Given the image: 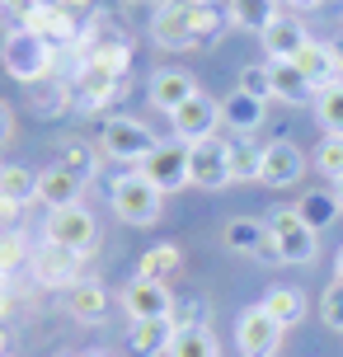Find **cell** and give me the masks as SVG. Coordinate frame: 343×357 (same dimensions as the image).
Listing matches in <instances>:
<instances>
[{
  "instance_id": "cell-1",
  "label": "cell",
  "mask_w": 343,
  "mask_h": 357,
  "mask_svg": "<svg viewBox=\"0 0 343 357\" xmlns=\"http://www.w3.org/2000/svg\"><path fill=\"white\" fill-rule=\"evenodd\" d=\"M52 43H43V38L33 33V29H10L5 33V43H0V61H5V71L15 75V80H24V85H38L43 75L52 71Z\"/></svg>"
},
{
  "instance_id": "cell-2",
  "label": "cell",
  "mask_w": 343,
  "mask_h": 357,
  "mask_svg": "<svg viewBox=\"0 0 343 357\" xmlns=\"http://www.w3.org/2000/svg\"><path fill=\"white\" fill-rule=\"evenodd\" d=\"M113 212H118V221H127V226H155L160 212H165V193L142 174V169H132V174L113 178Z\"/></svg>"
},
{
  "instance_id": "cell-3",
  "label": "cell",
  "mask_w": 343,
  "mask_h": 357,
  "mask_svg": "<svg viewBox=\"0 0 343 357\" xmlns=\"http://www.w3.org/2000/svg\"><path fill=\"white\" fill-rule=\"evenodd\" d=\"M155 146H160V137H155L142 118H109V123L99 127V155H109V160L137 165V160H146Z\"/></svg>"
},
{
  "instance_id": "cell-4",
  "label": "cell",
  "mask_w": 343,
  "mask_h": 357,
  "mask_svg": "<svg viewBox=\"0 0 343 357\" xmlns=\"http://www.w3.org/2000/svg\"><path fill=\"white\" fill-rule=\"evenodd\" d=\"M43 240L47 245H61V250H71V254H85L99 245V221H94L80 202L75 207H52L47 212V221H43Z\"/></svg>"
},
{
  "instance_id": "cell-5",
  "label": "cell",
  "mask_w": 343,
  "mask_h": 357,
  "mask_svg": "<svg viewBox=\"0 0 343 357\" xmlns=\"http://www.w3.org/2000/svg\"><path fill=\"white\" fill-rule=\"evenodd\" d=\"M268 231L277 240V259L282 264H315V254H320V240L315 235L320 231H310L296 207H277L268 216Z\"/></svg>"
},
{
  "instance_id": "cell-6",
  "label": "cell",
  "mask_w": 343,
  "mask_h": 357,
  "mask_svg": "<svg viewBox=\"0 0 343 357\" xmlns=\"http://www.w3.org/2000/svg\"><path fill=\"white\" fill-rule=\"evenodd\" d=\"M282 324L273 320L264 305H250L240 320H235V348L245 357H277V348H282Z\"/></svg>"
},
{
  "instance_id": "cell-7",
  "label": "cell",
  "mask_w": 343,
  "mask_h": 357,
  "mask_svg": "<svg viewBox=\"0 0 343 357\" xmlns=\"http://www.w3.org/2000/svg\"><path fill=\"white\" fill-rule=\"evenodd\" d=\"M188 183L193 188H207V193H217L231 178V160H226V142L221 137H207V142L188 146Z\"/></svg>"
},
{
  "instance_id": "cell-8",
  "label": "cell",
  "mask_w": 343,
  "mask_h": 357,
  "mask_svg": "<svg viewBox=\"0 0 343 357\" xmlns=\"http://www.w3.org/2000/svg\"><path fill=\"white\" fill-rule=\"evenodd\" d=\"M142 174L160 188V193H179L188 183V146L174 137V142H160L151 155L142 160Z\"/></svg>"
},
{
  "instance_id": "cell-9",
  "label": "cell",
  "mask_w": 343,
  "mask_h": 357,
  "mask_svg": "<svg viewBox=\"0 0 343 357\" xmlns=\"http://www.w3.org/2000/svg\"><path fill=\"white\" fill-rule=\"evenodd\" d=\"M118 301L132 320H169L174 315V291L165 282H151V278H132L118 291Z\"/></svg>"
},
{
  "instance_id": "cell-10",
  "label": "cell",
  "mask_w": 343,
  "mask_h": 357,
  "mask_svg": "<svg viewBox=\"0 0 343 357\" xmlns=\"http://www.w3.org/2000/svg\"><path fill=\"white\" fill-rule=\"evenodd\" d=\"M226 250L245 254V259H259V264H282L268 221H254V216H235V221H226Z\"/></svg>"
},
{
  "instance_id": "cell-11",
  "label": "cell",
  "mask_w": 343,
  "mask_h": 357,
  "mask_svg": "<svg viewBox=\"0 0 343 357\" xmlns=\"http://www.w3.org/2000/svg\"><path fill=\"white\" fill-rule=\"evenodd\" d=\"M169 123H174V137H179L183 146H198V142H207V137H217L221 104L212 99V94H193V99H188Z\"/></svg>"
},
{
  "instance_id": "cell-12",
  "label": "cell",
  "mask_w": 343,
  "mask_h": 357,
  "mask_svg": "<svg viewBox=\"0 0 343 357\" xmlns=\"http://www.w3.org/2000/svg\"><path fill=\"white\" fill-rule=\"evenodd\" d=\"M306 174V151L287 137H277V142L264 146V169H259V183H268V188H291V183H301Z\"/></svg>"
},
{
  "instance_id": "cell-13",
  "label": "cell",
  "mask_w": 343,
  "mask_h": 357,
  "mask_svg": "<svg viewBox=\"0 0 343 357\" xmlns=\"http://www.w3.org/2000/svg\"><path fill=\"white\" fill-rule=\"evenodd\" d=\"M193 94H202L198 80H193L188 71H179V66H165V71L151 75V104L160 108V113H169V118H174Z\"/></svg>"
},
{
  "instance_id": "cell-14",
  "label": "cell",
  "mask_w": 343,
  "mask_h": 357,
  "mask_svg": "<svg viewBox=\"0 0 343 357\" xmlns=\"http://www.w3.org/2000/svg\"><path fill=\"white\" fill-rule=\"evenodd\" d=\"M188 0H169V5H160L155 10V19H151V38L160 43V47H198L193 43V19H188Z\"/></svg>"
},
{
  "instance_id": "cell-15",
  "label": "cell",
  "mask_w": 343,
  "mask_h": 357,
  "mask_svg": "<svg viewBox=\"0 0 343 357\" xmlns=\"http://www.w3.org/2000/svg\"><path fill=\"white\" fill-rule=\"evenodd\" d=\"M259 38H264V52H268V61H296V52L310 43V38H306V24H301L296 15H277Z\"/></svg>"
},
{
  "instance_id": "cell-16",
  "label": "cell",
  "mask_w": 343,
  "mask_h": 357,
  "mask_svg": "<svg viewBox=\"0 0 343 357\" xmlns=\"http://www.w3.org/2000/svg\"><path fill=\"white\" fill-rule=\"evenodd\" d=\"M24 29H33L43 43H52V47H61V43H75L80 38V19L66 15L61 5H38L33 15L24 19Z\"/></svg>"
},
{
  "instance_id": "cell-17",
  "label": "cell",
  "mask_w": 343,
  "mask_h": 357,
  "mask_svg": "<svg viewBox=\"0 0 343 357\" xmlns=\"http://www.w3.org/2000/svg\"><path fill=\"white\" fill-rule=\"evenodd\" d=\"M80 193H85V178L71 174L66 165H52V169L38 174V202H47V212L52 207H75Z\"/></svg>"
},
{
  "instance_id": "cell-18",
  "label": "cell",
  "mask_w": 343,
  "mask_h": 357,
  "mask_svg": "<svg viewBox=\"0 0 343 357\" xmlns=\"http://www.w3.org/2000/svg\"><path fill=\"white\" fill-rule=\"evenodd\" d=\"M33 273H38V282H43V287H75L71 278L80 273V254H71V250H61V245H47V240H43V250L33 254Z\"/></svg>"
},
{
  "instance_id": "cell-19",
  "label": "cell",
  "mask_w": 343,
  "mask_h": 357,
  "mask_svg": "<svg viewBox=\"0 0 343 357\" xmlns=\"http://www.w3.org/2000/svg\"><path fill=\"white\" fill-rule=\"evenodd\" d=\"M221 127H231L240 137H254V132L264 127V99H254L245 89H231V94L221 99Z\"/></svg>"
},
{
  "instance_id": "cell-20",
  "label": "cell",
  "mask_w": 343,
  "mask_h": 357,
  "mask_svg": "<svg viewBox=\"0 0 343 357\" xmlns=\"http://www.w3.org/2000/svg\"><path fill=\"white\" fill-rule=\"evenodd\" d=\"M296 66H301V75H306L315 89L343 80V66H339V56H334V47H329V43H315V38L296 52Z\"/></svg>"
},
{
  "instance_id": "cell-21",
  "label": "cell",
  "mask_w": 343,
  "mask_h": 357,
  "mask_svg": "<svg viewBox=\"0 0 343 357\" xmlns=\"http://www.w3.org/2000/svg\"><path fill=\"white\" fill-rule=\"evenodd\" d=\"M174 343V320H132L127 329V348L132 357H160Z\"/></svg>"
},
{
  "instance_id": "cell-22",
  "label": "cell",
  "mask_w": 343,
  "mask_h": 357,
  "mask_svg": "<svg viewBox=\"0 0 343 357\" xmlns=\"http://www.w3.org/2000/svg\"><path fill=\"white\" fill-rule=\"evenodd\" d=\"M268 71H273V99H282V104H315L320 89L301 75L296 61H268Z\"/></svg>"
},
{
  "instance_id": "cell-23",
  "label": "cell",
  "mask_w": 343,
  "mask_h": 357,
  "mask_svg": "<svg viewBox=\"0 0 343 357\" xmlns=\"http://www.w3.org/2000/svg\"><path fill=\"white\" fill-rule=\"evenodd\" d=\"M66 310H71L80 324H99L109 315V296H104V287L90 282V278H80L75 287H66Z\"/></svg>"
},
{
  "instance_id": "cell-24",
  "label": "cell",
  "mask_w": 343,
  "mask_h": 357,
  "mask_svg": "<svg viewBox=\"0 0 343 357\" xmlns=\"http://www.w3.org/2000/svg\"><path fill=\"white\" fill-rule=\"evenodd\" d=\"M221 142H226V160H231V178L235 183L259 178V169H264V146H254V137H240V132L221 137Z\"/></svg>"
},
{
  "instance_id": "cell-25",
  "label": "cell",
  "mask_w": 343,
  "mask_h": 357,
  "mask_svg": "<svg viewBox=\"0 0 343 357\" xmlns=\"http://www.w3.org/2000/svg\"><path fill=\"white\" fill-rule=\"evenodd\" d=\"M259 305H264V310H268L282 329H291V324L306 320V296H301L296 287H268V296H264Z\"/></svg>"
},
{
  "instance_id": "cell-26",
  "label": "cell",
  "mask_w": 343,
  "mask_h": 357,
  "mask_svg": "<svg viewBox=\"0 0 343 357\" xmlns=\"http://www.w3.org/2000/svg\"><path fill=\"white\" fill-rule=\"evenodd\" d=\"M183 268V250L179 245H155V250L142 254V264H137V278H151V282H165V278H174Z\"/></svg>"
},
{
  "instance_id": "cell-27",
  "label": "cell",
  "mask_w": 343,
  "mask_h": 357,
  "mask_svg": "<svg viewBox=\"0 0 343 357\" xmlns=\"http://www.w3.org/2000/svg\"><path fill=\"white\" fill-rule=\"evenodd\" d=\"M0 197L5 202H33L38 197V174L29 165H0Z\"/></svg>"
},
{
  "instance_id": "cell-28",
  "label": "cell",
  "mask_w": 343,
  "mask_h": 357,
  "mask_svg": "<svg viewBox=\"0 0 343 357\" xmlns=\"http://www.w3.org/2000/svg\"><path fill=\"white\" fill-rule=\"evenodd\" d=\"M273 19H277V5L273 0H231V24L245 29V33H264Z\"/></svg>"
},
{
  "instance_id": "cell-29",
  "label": "cell",
  "mask_w": 343,
  "mask_h": 357,
  "mask_svg": "<svg viewBox=\"0 0 343 357\" xmlns=\"http://www.w3.org/2000/svg\"><path fill=\"white\" fill-rule=\"evenodd\" d=\"M296 212H301V221H306L310 231H325V226H334L339 221V202H334V193H325V188H315V193H306L301 202H296Z\"/></svg>"
},
{
  "instance_id": "cell-30",
  "label": "cell",
  "mask_w": 343,
  "mask_h": 357,
  "mask_svg": "<svg viewBox=\"0 0 343 357\" xmlns=\"http://www.w3.org/2000/svg\"><path fill=\"white\" fill-rule=\"evenodd\" d=\"M169 357H217V339H212V329H207V324H188V329H174Z\"/></svg>"
},
{
  "instance_id": "cell-31",
  "label": "cell",
  "mask_w": 343,
  "mask_h": 357,
  "mask_svg": "<svg viewBox=\"0 0 343 357\" xmlns=\"http://www.w3.org/2000/svg\"><path fill=\"white\" fill-rule=\"evenodd\" d=\"M85 61H90L94 71H104V75L113 80V85H123L127 66H132V52H127V43H99V47H94V52L85 56Z\"/></svg>"
},
{
  "instance_id": "cell-32",
  "label": "cell",
  "mask_w": 343,
  "mask_h": 357,
  "mask_svg": "<svg viewBox=\"0 0 343 357\" xmlns=\"http://www.w3.org/2000/svg\"><path fill=\"white\" fill-rule=\"evenodd\" d=\"M315 118L329 137H343V80H334L315 94Z\"/></svg>"
},
{
  "instance_id": "cell-33",
  "label": "cell",
  "mask_w": 343,
  "mask_h": 357,
  "mask_svg": "<svg viewBox=\"0 0 343 357\" xmlns=\"http://www.w3.org/2000/svg\"><path fill=\"white\" fill-rule=\"evenodd\" d=\"M56 151H61V165H66L71 174L94 178V169H99V165H94V151L80 142V137H61V142H56Z\"/></svg>"
},
{
  "instance_id": "cell-34",
  "label": "cell",
  "mask_w": 343,
  "mask_h": 357,
  "mask_svg": "<svg viewBox=\"0 0 343 357\" xmlns=\"http://www.w3.org/2000/svg\"><path fill=\"white\" fill-rule=\"evenodd\" d=\"M188 5H193V0H188ZM188 19H193V43H198V47H207V43L221 33V24H226L231 15H221L217 5H193V10H188Z\"/></svg>"
},
{
  "instance_id": "cell-35",
  "label": "cell",
  "mask_w": 343,
  "mask_h": 357,
  "mask_svg": "<svg viewBox=\"0 0 343 357\" xmlns=\"http://www.w3.org/2000/svg\"><path fill=\"white\" fill-rule=\"evenodd\" d=\"M310 160H315V169H320L325 178H343V137H329L325 132V142L315 146Z\"/></svg>"
},
{
  "instance_id": "cell-36",
  "label": "cell",
  "mask_w": 343,
  "mask_h": 357,
  "mask_svg": "<svg viewBox=\"0 0 343 357\" xmlns=\"http://www.w3.org/2000/svg\"><path fill=\"white\" fill-rule=\"evenodd\" d=\"M240 89L268 104V99H273V71H268V66H245V71H240Z\"/></svg>"
},
{
  "instance_id": "cell-37",
  "label": "cell",
  "mask_w": 343,
  "mask_h": 357,
  "mask_svg": "<svg viewBox=\"0 0 343 357\" xmlns=\"http://www.w3.org/2000/svg\"><path fill=\"white\" fill-rule=\"evenodd\" d=\"M320 315H325L329 329H339V334H343V282H339V278L325 287V296H320Z\"/></svg>"
},
{
  "instance_id": "cell-38",
  "label": "cell",
  "mask_w": 343,
  "mask_h": 357,
  "mask_svg": "<svg viewBox=\"0 0 343 357\" xmlns=\"http://www.w3.org/2000/svg\"><path fill=\"white\" fill-rule=\"evenodd\" d=\"M24 254H29L24 235H19V231H0V273H10V268H15Z\"/></svg>"
},
{
  "instance_id": "cell-39",
  "label": "cell",
  "mask_w": 343,
  "mask_h": 357,
  "mask_svg": "<svg viewBox=\"0 0 343 357\" xmlns=\"http://www.w3.org/2000/svg\"><path fill=\"white\" fill-rule=\"evenodd\" d=\"M174 329H188V324H207V305L202 301H174Z\"/></svg>"
},
{
  "instance_id": "cell-40",
  "label": "cell",
  "mask_w": 343,
  "mask_h": 357,
  "mask_svg": "<svg viewBox=\"0 0 343 357\" xmlns=\"http://www.w3.org/2000/svg\"><path fill=\"white\" fill-rule=\"evenodd\" d=\"M0 10L5 15H19V19H29L38 10V0H0Z\"/></svg>"
},
{
  "instance_id": "cell-41",
  "label": "cell",
  "mask_w": 343,
  "mask_h": 357,
  "mask_svg": "<svg viewBox=\"0 0 343 357\" xmlns=\"http://www.w3.org/2000/svg\"><path fill=\"white\" fill-rule=\"evenodd\" d=\"M15 137V113H10V104H0V146Z\"/></svg>"
},
{
  "instance_id": "cell-42",
  "label": "cell",
  "mask_w": 343,
  "mask_h": 357,
  "mask_svg": "<svg viewBox=\"0 0 343 357\" xmlns=\"http://www.w3.org/2000/svg\"><path fill=\"white\" fill-rule=\"evenodd\" d=\"M15 216H19V202H5V197H0V226H10Z\"/></svg>"
},
{
  "instance_id": "cell-43",
  "label": "cell",
  "mask_w": 343,
  "mask_h": 357,
  "mask_svg": "<svg viewBox=\"0 0 343 357\" xmlns=\"http://www.w3.org/2000/svg\"><path fill=\"white\" fill-rule=\"evenodd\" d=\"M291 10H320V5H325V0H287Z\"/></svg>"
},
{
  "instance_id": "cell-44",
  "label": "cell",
  "mask_w": 343,
  "mask_h": 357,
  "mask_svg": "<svg viewBox=\"0 0 343 357\" xmlns=\"http://www.w3.org/2000/svg\"><path fill=\"white\" fill-rule=\"evenodd\" d=\"M329 193H334V202L343 207V178H334V188H329Z\"/></svg>"
},
{
  "instance_id": "cell-45",
  "label": "cell",
  "mask_w": 343,
  "mask_h": 357,
  "mask_svg": "<svg viewBox=\"0 0 343 357\" xmlns=\"http://www.w3.org/2000/svg\"><path fill=\"white\" fill-rule=\"evenodd\" d=\"M329 47H334V56H339V66H343V33L334 38V43H329Z\"/></svg>"
},
{
  "instance_id": "cell-46",
  "label": "cell",
  "mask_w": 343,
  "mask_h": 357,
  "mask_svg": "<svg viewBox=\"0 0 343 357\" xmlns=\"http://www.w3.org/2000/svg\"><path fill=\"white\" fill-rule=\"evenodd\" d=\"M5 348H10V329L0 324V357H5Z\"/></svg>"
},
{
  "instance_id": "cell-47",
  "label": "cell",
  "mask_w": 343,
  "mask_h": 357,
  "mask_svg": "<svg viewBox=\"0 0 343 357\" xmlns=\"http://www.w3.org/2000/svg\"><path fill=\"white\" fill-rule=\"evenodd\" d=\"M334 273H339V282H343V250H339V264H334Z\"/></svg>"
},
{
  "instance_id": "cell-48",
  "label": "cell",
  "mask_w": 343,
  "mask_h": 357,
  "mask_svg": "<svg viewBox=\"0 0 343 357\" xmlns=\"http://www.w3.org/2000/svg\"><path fill=\"white\" fill-rule=\"evenodd\" d=\"M193 5H212V0H193Z\"/></svg>"
},
{
  "instance_id": "cell-49",
  "label": "cell",
  "mask_w": 343,
  "mask_h": 357,
  "mask_svg": "<svg viewBox=\"0 0 343 357\" xmlns=\"http://www.w3.org/2000/svg\"><path fill=\"white\" fill-rule=\"evenodd\" d=\"M85 357H104V353H85Z\"/></svg>"
}]
</instances>
